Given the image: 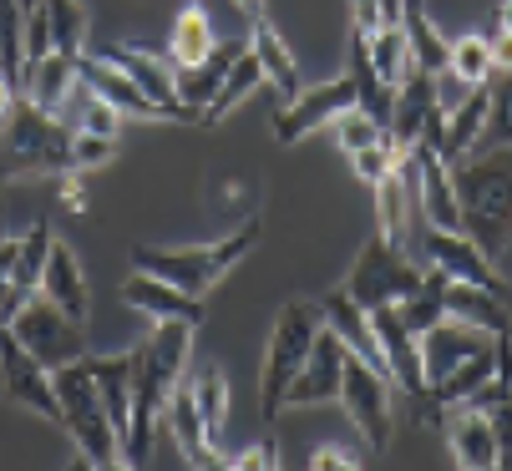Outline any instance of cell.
Segmentation results:
<instances>
[{
	"label": "cell",
	"instance_id": "obj_46",
	"mask_svg": "<svg viewBox=\"0 0 512 471\" xmlns=\"http://www.w3.org/2000/svg\"><path fill=\"white\" fill-rule=\"evenodd\" d=\"M61 203H66L71 213H87V188H82L77 173H61Z\"/></svg>",
	"mask_w": 512,
	"mask_h": 471
},
{
	"label": "cell",
	"instance_id": "obj_7",
	"mask_svg": "<svg viewBox=\"0 0 512 471\" xmlns=\"http://www.w3.org/2000/svg\"><path fill=\"white\" fill-rule=\"evenodd\" d=\"M421 279H426V269H416L411 254L391 249L381 233H371V239L360 244V254H355V264H350L340 294L355 299L365 314H371V309H381V304H401L406 294H416Z\"/></svg>",
	"mask_w": 512,
	"mask_h": 471
},
{
	"label": "cell",
	"instance_id": "obj_24",
	"mask_svg": "<svg viewBox=\"0 0 512 471\" xmlns=\"http://www.w3.org/2000/svg\"><path fill=\"white\" fill-rule=\"evenodd\" d=\"M41 294L46 299H56L71 320H87L92 314V289H87V274H82V264H77V254H71V244H51V254H46V269H41Z\"/></svg>",
	"mask_w": 512,
	"mask_h": 471
},
{
	"label": "cell",
	"instance_id": "obj_10",
	"mask_svg": "<svg viewBox=\"0 0 512 471\" xmlns=\"http://www.w3.org/2000/svg\"><path fill=\"white\" fill-rule=\"evenodd\" d=\"M0 390H6L16 406H26V411H36L46 421H61V401H56L51 370L11 335L6 320H0Z\"/></svg>",
	"mask_w": 512,
	"mask_h": 471
},
{
	"label": "cell",
	"instance_id": "obj_4",
	"mask_svg": "<svg viewBox=\"0 0 512 471\" xmlns=\"http://www.w3.org/2000/svg\"><path fill=\"white\" fill-rule=\"evenodd\" d=\"M51 380H56V401H61V421H56V426L77 441V451H82L87 466L117 471V466H122V436L112 431V421H107V411H102L97 380H92V355L56 365Z\"/></svg>",
	"mask_w": 512,
	"mask_h": 471
},
{
	"label": "cell",
	"instance_id": "obj_15",
	"mask_svg": "<svg viewBox=\"0 0 512 471\" xmlns=\"http://www.w3.org/2000/svg\"><path fill=\"white\" fill-rule=\"evenodd\" d=\"M487 345H492V335H487V330H472V325L452 320V314H442L436 325H426V330L416 335L426 390H436V385H442V380L467 360V355H477V350H487Z\"/></svg>",
	"mask_w": 512,
	"mask_h": 471
},
{
	"label": "cell",
	"instance_id": "obj_32",
	"mask_svg": "<svg viewBox=\"0 0 512 471\" xmlns=\"http://www.w3.org/2000/svg\"><path fill=\"white\" fill-rule=\"evenodd\" d=\"M213 46V26H208V11L203 6H183L173 16V31H168V61L173 66H198Z\"/></svg>",
	"mask_w": 512,
	"mask_h": 471
},
{
	"label": "cell",
	"instance_id": "obj_18",
	"mask_svg": "<svg viewBox=\"0 0 512 471\" xmlns=\"http://www.w3.org/2000/svg\"><path fill=\"white\" fill-rule=\"evenodd\" d=\"M127 76H132V82L142 87V92H148L163 112H168V122H178V127H188V122H198L183 102H178V82H173V66L158 56V51H142V46H112L107 51Z\"/></svg>",
	"mask_w": 512,
	"mask_h": 471
},
{
	"label": "cell",
	"instance_id": "obj_31",
	"mask_svg": "<svg viewBox=\"0 0 512 471\" xmlns=\"http://www.w3.org/2000/svg\"><path fill=\"white\" fill-rule=\"evenodd\" d=\"M51 244H56V233H51V223L41 218V223H31L21 239H16V289H11V299L21 304L26 294H36L41 289V269H46V254H51Z\"/></svg>",
	"mask_w": 512,
	"mask_h": 471
},
{
	"label": "cell",
	"instance_id": "obj_34",
	"mask_svg": "<svg viewBox=\"0 0 512 471\" xmlns=\"http://www.w3.org/2000/svg\"><path fill=\"white\" fill-rule=\"evenodd\" d=\"M46 26H51V51H61V56L87 51V6L82 0H46Z\"/></svg>",
	"mask_w": 512,
	"mask_h": 471
},
{
	"label": "cell",
	"instance_id": "obj_14",
	"mask_svg": "<svg viewBox=\"0 0 512 471\" xmlns=\"http://www.w3.org/2000/svg\"><path fill=\"white\" fill-rule=\"evenodd\" d=\"M77 82L92 87L102 102H112L122 117H137V122H168V112H163L148 92H142L107 51H82V56H77Z\"/></svg>",
	"mask_w": 512,
	"mask_h": 471
},
{
	"label": "cell",
	"instance_id": "obj_40",
	"mask_svg": "<svg viewBox=\"0 0 512 471\" xmlns=\"http://www.w3.org/2000/svg\"><path fill=\"white\" fill-rule=\"evenodd\" d=\"M122 112L112 107V102H102L92 87H87V97H82V122H77V132H97V137H117L122 132Z\"/></svg>",
	"mask_w": 512,
	"mask_h": 471
},
{
	"label": "cell",
	"instance_id": "obj_26",
	"mask_svg": "<svg viewBox=\"0 0 512 471\" xmlns=\"http://www.w3.org/2000/svg\"><path fill=\"white\" fill-rule=\"evenodd\" d=\"M249 51H254V56H259V66H264V87H274V92H279V107H284V102H295V97L305 92L300 66H295V56H289L284 36L269 26V16H259V21H254V31H249Z\"/></svg>",
	"mask_w": 512,
	"mask_h": 471
},
{
	"label": "cell",
	"instance_id": "obj_19",
	"mask_svg": "<svg viewBox=\"0 0 512 471\" xmlns=\"http://www.w3.org/2000/svg\"><path fill=\"white\" fill-rule=\"evenodd\" d=\"M442 309L452 320L487 330V335H507L512 330V294L482 289V284H462V279H442Z\"/></svg>",
	"mask_w": 512,
	"mask_h": 471
},
{
	"label": "cell",
	"instance_id": "obj_54",
	"mask_svg": "<svg viewBox=\"0 0 512 471\" xmlns=\"http://www.w3.org/2000/svg\"><path fill=\"white\" fill-rule=\"evenodd\" d=\"M0 396H6V390H0Z\"/></svg>",
	"mask_w": 512,
	"mask_h": 471
},
{
	"label": "cell",
	"instance_id": "obj_22",
	"mask_svg": "<svg viewBox=\"0 0 512 471\" xmlns=\"http://www.w3.org/2000/svg\"><path fill=\"white\" fill-rule=\"evenodd\" d=\"M71 92H77V56H61V51H46L36 61H26L21 71V97L36 102L41 112H56L71 102Z\"/></svg>",
	"mask_w": 512,
	"mask_h": 471
},
{
	"label": "cell",
	"instance_id": "obj_41",
	"mask_svg": "<svg viewBox=\"0 0 512 471\" xmlns=\"http://www.w3.org/2000/svg\"><path fill=\"white\" fill-rule=\"evenodd\" d=\"M11 289H16V239H0V320L16 309Z\"/></svg>",
	"mask_w": 512,
	"mask_h": 471
},
{
	"label": "cell",
	"instance_id": "obj_39",
	"mask_svg": "<svg viewBox=\"0 0 512 471\" xmlns=\"http://www.w3.org/2000/svg\"><path fill=\"white\" fill-rule=\"evenodd\" d=\"M112 157H117V137H97V132H77V137H71V173L107 168Z\"/></svg>",
	"mask_w": 512,
	"mask_h": 471
},
{
	"label": "cell",
	"instance_id": "obj_13",
	"mask_svg": "<svg viewBox=\"0 0 512 471\" xmlns=\"http://www.w3.org/2000/svg\"><path fill=\"white\" fill-rule=\"evenodd\" d=\"M345 107H355V82H350V76H335V82H325V87H305L295 102L274 107V142L295 147L315 127H330Z\"/></svg>",
	"mask_w": 512,
	"mask_h": 471
},
{
	"label": "cell",
	"instance_id": "obj_23",
	"mask_svg": "<svg viewBox=\"0 0 512 471\" xmlns=\"http://www.w3.org/2000/svg\"><path fill=\"white\" fill-rule=\"evenodd\" d=\"M447 426V441H452V461L462 466V471H497V436H492V421H487V411H477V406H457V416L452 421H442Z\"/></svg>",
	"mask_w": 512,
	"mask_h": 471
},
{
	"label": "cell",
	"instance_id": "obj_2",
	"mask_svg": "<svg viewBox=\"0 0 512 471\" xmlns=\"http://www.w3.org/2000/svg\"><path fill=\"white\" fill-rule=\"evenodd\" d=\"M462 233L497 264L512 249V147H482L452 163Z\"/></svg>",
	"mask_w": 512,
	"mask_h": 471
},
{
	"label": "cell",
	"instance_id": "obj_33",
	"mask_svg": "<svg viewBox=\"0 0 512 471\" xmlns=\"http://www.w3.org/2000/svg\"><path fill=\"white\" fill-rule=\"evenodd\" d=\"M365 46H371V61H376V71H381V82H386V87H396L401 76L416 66V61H411V41H406V26H401V21H381L371 36H365Z\"/></svg>",
	"mask_w": 512,
	"mask_h": 471
},
{
	"label": "cell",
	"instance_id": "obj_38",
	"mask_svg": "<svg viewBox=\"0 0 512 471\" xmlns=\"http://www.w3.org/2000/svg\"><path fill=\"white\" fill-rule=\"evenodd\" d=\"M350 163H355V178L365 183V188H376L386 173H396V147H391V137H381V142H371V147H360V152H350Z\"/></svg>",
	"mask_w": 512,
	"mask_h": 471
},
{
	"label": "cell",
	"instance_id": "obj_45",
	"mask_svg": "<svg viewBox=\"0 0 512 471\" xmlns=\"http://www.w3.org/2000/svg\"><path fill=\"white\" fill-rule=\"evenodd\" d=\"M350 26L371 36L381 26V6H376V0H350Z\"/></svg>",
	"mask_w": 512,
	"mask_h": 471
},
{
	"label": "cell",
	"instance_id": "obj_28",
	"mask_svg": "<svg viewBox=\"0 0 512 471\" xmlns=\"http://www.w3.org/2000/svg\"><path fill=\"white\" fill-rule=\"evenodd\" d=\"M92 380H97V396H102V411H107L112 431L127 441V426H132V355H92Z\"/></svg>",
	"mask_w": 512,
	"mask_h": 471
},
{
	"label": "cell",
	"instance_id": "obj_27",
	"mask_svg": "<svg viewBox=\"0 0 512 471\" xmlns=\"http://www.w3.org/2000/svg\"><path fill=\"white\" fill-rule=\"evenodd\" d=\"M376 233L391 244V249H401V254H411V239H416V213H411V183L401 178V168L396 173H386L376 188Z\"/></svg>",
	"mask_w": 512,
	"mask_h": 471
},
{
	"label": "cell",
	"instance_id": "obj_21",
	"mask_svg": "<svg viewBox=\"0 0 512 471\" xmlns=\"http://www.w3.org/2000/svg\"><path fill=\"white\" fill-rule=\"evenodd\" d=\"M163 431L173 436V446L183 451L188 466H224V456H218V446L203 431V416H198V401H193V380H178V390L168 396Z\"/></svg>",
	"mask_w": 512,
	"mask_h": 471
},
{
	"label": "cell",
	"instance_id": "obj_12",
	"mask_svg": "<svg viewBox=\"0 0 512 471\" xmlns=\"http://www.w3.org/2000/svg\"><path fill=\"white\" fill-rule=\"evenodd\" d=\"M421 254H426V269L447 274V279H462V284H482V289L512 294V284L497 274V264L467 239L462 228H426V233H421Z\"/></svg>",
	"mask_w": 512,
	"mask_h": 471
},
{
	"label": "cell",
	"instance_id": "obj_9",
	"mask_svg": "<svg viewBox=\"0 0 512 471\" xmlns=\"http://www.w3.org/2000/svg\"><path fill=\"white\" fill-rule=\"evenodd\" d=\"M340 406L350 416V426L360 431V441L371 451H386L396 436V416H391V380L386 370L365 365L360 355H345V380H340Z\"/></svg>",
	"mask_w": 512,
	"mask_h": 471
},
{
	"label": "cell",
	"instance_id": "obj_17",
	"mask_svg": "<svg viewBox=\"0 0 512 471\" xmlns=\"http://www.w3.org/2000/svg\"><path fill=\"white\" fill-rule=\"evenodd\" d=\"M249 51V36H229V41H213L208 46V56L198 61V66H178L173 71V82H178V102L203 122V107L218 97V87H224V71L239 61Z\"/></svg>",
	"mask_w": 512,
	"mask_h": 471
},
{
	"label": "cell",
	"instance_id": "obj_25",
	"mask_svg": "<svg viewBox=\"0 0 512 471\" xmlns=\"http://www.w3.org/2000/svg\"><path fill=\"white\" fill-rule=\"evenodd\" d=\"M487 107H492V92L482 82V87H467V97L442 112V137H436V152H442L447 163H457V157H467L477 147V137L487 127Z\"/></svg>",
	"mask_w": 512,
	"mask_h": 471
},
{
	"label": "cell",
	"instance_id": "obj_37",
	"mask_svg": "<svg viewBox=\"0 0 512 471\" xmlns=\"http://www.w3.org/2000/svg\"><path fill=\"white\" fill-rule=\"evenodd\" d=\"M330 127H335V137H340V147H345V157H350V152H360V147H371V142H381V137H386V127H381L376 117H365L360 107H345V112H340V117H335Z\"/></svg>",
	"mask_w": 512,
	"mask_h": 471
},
{
	"label": "cell",
	"instance_id": "obj_16",
	"mask_svg": "<svg viewBox=\"0 0 512 471\" xmlns=\"http://www.w3.org/2000/svg\"><path fill=\"white\" fill-rule=\"evenodd\" d=\"M122 304L137 309V314H148V320H183L193 330L203 325V299L183 294L178 284H168L158 274H142V269H132L122 279Z\"/></svg>",
	"mask_w": 512,
	"mask_h": 471
},
{
	"label": "cell",
	"instance_id": "obj_35",
	"mask_svg": "<svg viewBox=\"0 0 512 471\" xmlns=\"http://www.w3.org/2000/svg\"><path fill=\"white\" fill-rule=\"evenodd\" d=\"M447 71L457 76L462 87H482L492 76V51H487V36H457L447 46Z\"/></svg>",
	"mask_w": 512,
	"mask_h": 471
},
{
	"label": "cell",
	"instance_id": "obj_3",
	"mask_svg": "<svg viewBox=\"0 0 512 471\" xmlns=\"http://www.w3.org/2000/svg\"><path fill=\"white\" fill-rule=\"evenodd\" d=\"M259 239H264V223L249 213L234 233H224V239H213V244H198V249H153V244H132V269L158 274V279L178 284L183 294L203 299L234 264H244V259L259 249Z\"/></svg>",
	"mask_w": 512,
	"mask_h": 471
},
{
	"label": "cell",
	"instance_id": "obj_36",
	"mask_svg": "<svg viewBox=\"0 0 512 471\" xmlns=\"http://www.w3.org/2000/svg\"><path fill=\"white\" fill-rule=\"evenodd\" d=\"M482 147H512V71H502V87L492 92V107H487V127L477 137L472 152Z\"/></svg>",
	"mask_w": 512,
	"mask_h": 471
},
{
	"label": "cell",
	"instance_id": "obj_29",
	"mask_svg": "<svg viewBox=\"0 0 512 471\" xmlns=\"http://www.w3.org/2000/svg\"><path fill=\"white\" fill-rule=\"evenodd\" d=\"M259 87H264V66H259V56H254V51H244V56L224 71V87H218V97L203 107V127H218V122H224L244 97H254Z\"/></svg>",
	"mask_w": 512,
	"mask_h": 471
},
{
	"label": "cell",
	"instance_id": "obj_48",
	"mask_svg": "<svg viewBox=\"0 0 512 471\" xmlns=\"http://www.w3.org/2000/svg\"><path fill=\"white\" fill-rule=\"evenodd\" d=\"M229 6H234L244 21H259V16H269V0H229Z\"/></svg>",
	"mask_w": 512,
	"mask_h": 471
},
{
	"label": "cell",
	"instance_id": "obj_20",
	"mask_svg": "<svg viewBox=\"0 0 512 471\" xmlns=\"http://www.w3.org/2000/svg\"><path fill=\"white\" fill-rule=\"evenodd\" d=\"M371 325H376V340H381V355H386V375L406 390V396H421V390H426V375H421V350H416V335L401 325L396 304L371 309Z\"/></svg>",
	"mask_w": 512,
	"mask_h": 471
},
{
	"label": "cell",
	"instance_id": "obj_51",
	"mask_svg": "<svg viewBox=\"0 0 512 471\" xmlns=\"http://www.w3.org/2000/svg\"><path fill=\"white\" fill-rule=\"evenodd\" d=\"M406 16H426V0H401V21Z\"/></svg>",
	"mask_w": 512,
	"mask_h": 471
},
{
	"label": "cell",
	"instance_id": "obj_5",
	"mask_svg": "<svg viewBox=\"0 0 512 471\" xmlns=\"http://www.w3.org/2000/svg\"><path fill=\"white\" fill-rule=\"evenodd\" d=\"M71 137H77V127H66L56 112H41L36 102L16 97V107L6 117V142H0V178L71 173Z\"/></svg>",
	"mask_w": 512,
	"mask_h": 471
},
{
	"label": "cell",
	"instance_id": "obj_49",
	"mask_svg": "<svg viewBox=\"0 0 512 471\" xmlns=\"http://www.w3.org/2000/svg\"><path fill=\"white\" fill-rule=\"evenodd\" d=\"M497 31L512 36V0H502V6H497Z\"/></svg>",
	"mask_w": 512,
	"mask_h": 471
},
{
	"label": "cell",
	"instance_id": "obj_30",
	"mask_svg": "<svg viewBox=\"0 0 512 471\" xmlns=\"http://www.w3.org/2000/svg\"><path fill=\"white\" fill-rule=\"evenodd\" d=\"M193 401H198V416H203L208 441L218 446V441H224V426H229V375L218 370V365H203L193 375ZM218 451H224V446H218Z\"/></svg>",
	"mask_w": 512,
	"mask_h": 471
},
{
	"label": "cell",
	"instance_id": "obj_53",
	"mask_svg": "<svg viewBox=\"0 0 512 471\" xmlns=\"http://www.w3.org/2000/svg\"><path fill=\"white\" fill-rule=\"evenodd\" d=\"M507 401H512V380H507Z\"/></svg>",
	"mask_w": 512,
	"mask_h": 471
},
{
	"label": "cell",
	"instance_id": "obj_42",
	"mask_svg": "<svg viewBox=\"0 0 512 471\" xmlns=\"http://www.w3.org/2000/svg\"><path fill=\"white\" fill-rule=\"evenodd\" d=\"M224 466H234V471H274L279 456H274V441H259V446L244 451V456H224Z\"/></svg>",
	"mask_w": 512,
	"mask_h": 471
},
{
	"label": "cell",
	"instance_id": "obj_44",
	"mask_svg": "<svg viewBox=\"0 0 512 471\" xmlns=\"http://www.w3.org/2000/svg\"><path fill=\"white\" fill-rule=\"evenodd\" d=\"M487 51H492V71H512V36L497 31V21L487 31Z\"/></svg>",
	"mask_w": 512,
	"mask_h": 471
},
{
	"label": "cell",
	"instance_id": "obj_11",
	"mask_svg": "<svg viewBox=\"0 0 512 471\" xmlns=\"http://www.w3.org/2000/svg\"><path fill=\"white\" fill-rule=\"evenodd\" d=\"M345 340L320 320V335L305 355V365L295 370L284 390V411H300V406H325V401H340V380H345Z\"/></svg>",
	"mask_w": 512,
	"mask_h": 471
},
{
	"label": "cell",
	"instance_id": "obj_43",
	"mask_svg": "<svg viewBox=\"0 0 512 471\" xmlns=\"http://www.w3.org/2000/svg\"><path fill=\"white\" fill-rule=\"evenodd\" d=\"M310 466H315V471H355L360 456H345V446H320V451L310 456Z\"/></svg>",
	"mask_w": 512,
	"mask_h": 471
},
{
	"label": "cell",
	"instance_id": "obj_8",
	"mask_svg": "<svg viewBox=\"0 0 512 471\" xmlns=\"http://www.w3.org/2000/svg\"><path fill=\"white\" fill-rule=\"evenodd\" d=\"M6 325H11V335H16L46 370L87 355V320H71V314H66L56 299H46L41 289L26 294V299L6 314Z\"/></svg>",
	"mask_w": 512,
	"mask_h": 471
},
{
	"label": "cell",
	"instance_id": "obj_52",
	"mask_svg": "<svg viewBox=\"0 0 512 471\" xmlns=\"http://www.w3.org/2000/svg\"><path fill=\"white\" fill-rule=\"evenodd\" d=\"M31 6H41V0H21V11H31Z\"/></svg>",
	"mask_w": 512,
	"mask_h": 471
},
{
	"label": "cell",
	"instance_id": "obj_6",
	"mask_svg": "<svg viewBox=\"0 0 512 471\" xmlns=\"http://www.w3.org/2000/svg\"><path fill=\"white\" fill-rule=\"evenodd\" d=\"M315 335H320V304L289 299V304L274 314V335H269L264 370H259V406H264V421H269V426L279 421L284 390H289V380H295V370L305 365Z\"/></svg>",
	"mask_w": 512,
	"mask_h": 471
},
{
	"label": "cell",
	"instance_id": "obj_50",
	"mask_svg": "<svg viewBox=\"0 0 512 471\" xmlns=\"http://www.w3.org/2000/svg\"><path fill=\"white\" fill-rule=\"evenodd\" d=\"M381 6V21H401V0H376Z\"/></svg>",
	"mask_w": 512,
	"mask_h": 471
},
{
	"label": "cell",
	"instance_id": "obj_47",
	"mask_svg": "<svg viewBox=\"0 0 512 471\" xmlns=\"http://www.w3.org/2000/svg\"><path fill=\"white\" fill-rule=\"evenodd\" d=\"M16 97H21V87L11 82V76H6V71H0V122H6V117H11V107H16Z\"/></svg>",
	"mask_w": 512,
	"mask_h": 471
},
{
	"label": "cell",
	"instance_id": "obj_1",
	"mask_svg": "<svg viewBox=\"0 0 512 471\" xmlns=\"http://www.w3.org/2000/svg\"><path fill=\"white\" fill-rule=\"evenodd\" d=\"M188 355H193V325L183 320H153V335L132 350V426L122 441V466H148L163 406L188 370Z\"/></svg>",
	"mask_w": 512,
	"mask_h": 471
}]
</instances>
